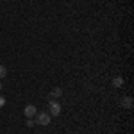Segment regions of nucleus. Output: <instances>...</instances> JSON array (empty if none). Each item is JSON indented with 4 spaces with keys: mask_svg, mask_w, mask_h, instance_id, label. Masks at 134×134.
I'll use <instances>...</instances> for the list:
<instances>
[{
    "mask_svg": "<svg viewBox=\"0 0 134 134\" xmlns=\"http://www.w3.org/2000/svg\"><path fill=\"white\" fill-rule=\"evenodd\" d=\"M34 118H36V124L43 125V127H45V125H50V120H52V116L48 114V111H41V113L36 114Z\"/></svg>",
    "mask_w": 134,
    "mask_h": 134,
    "instance_id": "1",
    "label": "nucleus"
},
{
    "mask_svg": "<svg viewBox=\"0 0 134 134\" xmlns=\"http://www.w3.org/2000/svg\"><path fill=\"white\" fill-rule=\"evenodd\" d=\"M48 114L50 116H59L61 114V104L55 102V100H50L48 102Z\"/></svg>",
    "mask_w": 134,
    "mask_h": 134,
    "instance_id": "2",
    "label": "nucleus"
},
{
    "mask_svg": "<svg viewBox=\"0 0 134 134\" xmlns=\"http://www.w3.org/2000/svg\"><path fill=\"white\" fill-rule=\"evenodd\" d=\"M23 114H25L27 118H34V116L38 114V107L32 105V104H27V105L23 107Z\"/></svg>",
    "mask_w": 134,
    "mask_h": 134,
    "instance_id": "3",
    "label": "nucleus"
},
{
    "mask_svg": "<svg viewBox=\"0 0 134 134\" xmlns=\"http://www.w3.org/2000/svg\"><path fill=\"white\" fill-rule=\"evenodd\" d=\"M61 95H63V90H61V88H54V90L50 91V100H55V98H59Z\"/></svg>",
    "mask_w": 134,
    "mask_h": 134,
    "instance_id": "4",
    "label": "nucleus"
},
{
    "mask_svg": "<svg viewBox=\"0 0 134 134\" xmlns=\"http://www.w3.org/2000/svg\"><path fill=\"white\" fill-rule=\"evenodd\" d=\"M122 105H124L125 109H132V98L131 97H124L122 98Z\"/></svg>",
    "mask_w": 134,
    "mask_h": 134,
    "instance_id": "5",
    "label": "nucleus"
},
{
    "mask_svg": "<svg viewBox=\"0 0 134 134\" xmlns=\"http://www.w3.org/2000/svg\"><path fill=\"white\" fill-rule=\"evenodd\" d=\"M113 86L114 88H122V86H124V77H114L113 79Z\"/></svg>",
    "mask_w": 134,
    "mask_h": 134,
    "instance_id": "6",
    "label": "nucleus"
},
{
    "mask_svg": "<svg viewBox=\"0 0 134 134\" xmlns=\"http://www.w3.org/2000/svg\"><path fill=\"white\" fill-rule=\"evenodd\" d=\"M5 75H7V68H5V66H2V64H0V81H2V79H4V77H5Z\"/></svg>",
    "mask_w": 134,
    "mask_h": 134,
    "instance_id": "7",
    "label": "nucleus"
},
{
    "mask_svg": "<svg viewBox=\"0 0 134 134\" xmlns=\"http://www.w3.org/2000/svg\"><path fill=\"white\" fill-rule=\"evenodd\" d=\"M27 127H34V125H36V120H34V118H27Z\"/></svg>",
    "mask_w": 134,
    "mask_h": 134,
    "instance_id": "8",
    "label": "nucleus"
},
{
    "mask_svg": "<svg viewBox=\"0 0 134 134\" xmlns=\"http://www.w3.org/2000/svg\"><path fill=\"white\" fill-rule=\"evenodd\" d=\"M4 105H5V98H4V97H0V107H4Z\"/></svg>",
    "mask_w": 134,
    "mask_h": 134,
    "instance_id": "9",
    "label": "nucleus"
},
{
    "mask_svg": "<svg viewBox=\"0 0 134 134\" xmlns=\"http://www.w3.org/2000/svg\"><path fill=\"white\" fill-rule=\"evenodd\" d=\"M0 90H2V82H0Z\"/></svg>",
    "mask_w": 134,
    "mask_h": 134,
    "instance_id": "10",
    "label": "nucleus"
}]
</instances>
